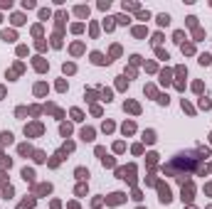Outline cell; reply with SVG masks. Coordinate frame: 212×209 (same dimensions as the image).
Returning <instances> with one entry per match:
<instances>
[{
	"instance_id": "8",
	"label": "cell",
	"mask_w": 212,
	"mask_h": 209,
	"mask_svg": "<svg viewBox=\"0 0 212 209\" xmlns=\"http://www.w3.org/2000/svg\"><path fill=\"white\" fill-rule=\"evenodd\" d=\"M35 207V197H32V199H25V202H20V207L17 209H32Z\"/></svg>"
},
{
	"instance_id": "3",
	"label": "cell",
	"mask_w": 212,
	"mask_h": 209,
	"mask_svg": "<svg viewBox=\"0 0 212 209\" xmlns=\"http://www.w3.org/2000/svg\"><path fill=\"white\" fill-rule=\"evenodd\" d=\"M91 62H94V64H108L111 59H108V57L104 59V54H101V52H94V54H91Z\"/></svg>"
},
{
	"instance_id": "24",
	"label": "cell",
	"mask_w": 212,
	"mask_h": 209,
	"mask_svg": "<svg viewBox=\"0 0 212 209\" xmlns=\"http://www.w3.org/2000/svg\"><path fill=\"white\" fill-rule=\"evenodd\" d=\"M81 30H84L81 22H74V25H71V32H81Z\"/></svg>"
},
{
	"instance_id": "29",
	"label": "cell",
	"mask_w": 212,
	"mask_h": 209,
	"mask_svg": "<svg viewBox=\"0 0 212 209\" xmlns=\"http://www.w3.org/2000/svg\"><path fill=\"white\" fill-rule=\"evenodd\" d=\"M71 116H74V121H81V111H79V108H74V111H71Z\"/></svg>"
},
{
	"instance_id": "16",
	"label": "cell",
	"mask_w": 212,
	"mask_h": 209,
	"mask_svg": "<svg viewBox=\"0 0 212 209\" xmlns=\"http://www.w3.org/2000/svg\"><path fill=\"white\" fill-rule=\"evenodd\" d=\"M143 140H145V143H153V140H155V133H153V131H145Z\"/></svg>"
},
{
	"instance_id": "30",
	"label": "cell",
	"mask_w": 212,
	"mask_h": 209,
	"mask_svg": "<svg viewBox=\"0 0 212 209\" xmlns=\"http://www.w3.org/2000/svg\"><path fill=\"white\" fill-rule=\"evenodd\" d=\"M64 74H74V64H64Z\"/></svg>"
},
{
	"instance_id": "5",
	"label": "cell",
	"mask_w": 212,
	"mask_h": 209,
	"mask_svg": "<svg viewBox=\"0 0 212 209\" xmlns=\"http://www.w3.org/2000/svg\"><path fill=\"white\" fill-rule=\"evenodd\" d=\"M25 133H30V136H39V133H42V126H39V123H32V126L25 128Z\"/></svg>"
},
{
	"instance_id": "4",
	"label": "cell",
	"mask_w": 212,
	"mask_h": 209,
	"mask_svg": "<svg viewBox=\"0 0 212 209\" xmlns=\"http://www.w3.org/2000/svg\"><path fill=\"white\" fill-rule=\"evenodd\" d=\"M182 202H192V185L182 187Z\"/></svg>"
},
{
	"instance_id": "15",
	"label": "cell",
	"mask_w": 212,
	"mask_h": 209,
	"mask_svg": "<svg viewBox=\"0 0 212 209\" xmlns=\"http://www.w3.org/2000/svg\"><path fill=\"white\" fill-rule=\"evenodd\" d=\"M37 192H39V194H49V192H52V187H49V185H39V187H37Z\"/></svg>"
},
{
	"instance_id": "21",
	"label": "cell",
	"mask_w": 212,
	"mask_h": 209,
	"mask_svg": "<svg viewBox=\"0 0 212 209\" xmlns=\"http://www.w3.org/2000/svg\"><path fill=\"white\" fill-rule=\"evenodd\" d=\"M126 108H128L131 113H138V104H131V101H128V104H126Z\"/></svg>"
},
{
	"instance_id": "13",
	"label": "cell",
	"mask_w": 212,
	"mask_h": 209,
	"mask_svg": "<svg viewBox=\"0 0 212 209\" xmlns=\"http://www.w3.org/2000/svg\"><path fill=\"white\" fill-rule=\"evenodd\" d=\"M35 69H37V71H44V69H47V64H44V62H42L39 57L35 59Z\"/></svg>"
},
{
	"instance_id": "27",
	"label": "cell",
	"mask_w": 212,
	"mask_h": 209,
	"mask_svg": "<svg viewBox=\"0 0 212 209\" xmlns=\"http://www.w3.org/2000/svg\"><path fill=\"white\" fill-rule=\"evenodd\" d=\"M116 20H118V22H121V25H128V15H118V17H116Z\"/></svg>"
},
{
	"instance_id": "1",
	"label": "cell",
	"mask_w": 212,
	"mask_h": 209,
	"mask_svg": "<svg viewBox=\"0 0 212 209\" xmlns=\"http://www.w3.org/2000/svg\"><path fill=\"white\" fill-rule=\"evenodd\" d=\"M197 155H202V150H197V153H180V155H175L163 170L165 172H170V175H182V170H195V165H197Z\"/></svg>"
},
{
	"instance_id": "22",
	"label": "cell",
	"mask_w": 212,
	"mask_h": 209,
	"mask_svg": "<svg viewBox=\"0 0 212 209\" xmlns=\"http://www.w3.org/2000/svg\"><path fill=\"white\" fill-rule=\"evenodd\" d=\"M133 35H136V37H145V27H136Z\"/></svg>"
},
{
	"instance_id": "10",
	"label": "cell",
	"mask_w": 212,
	"mask_h": 209,
	"mask_svg": "<svg viewBox=\"0 0 212 209\" xmlns=\"http://www.w3.org/2000/svg\"><path fill=\"white\" fill-rule=\"evenodd\" d=\"M74 12H76L79 17H86V15H89V7H84V5H79V7L74 10Z\"/></svg>"
},
{
	"instance_id": "17",
	"label": "cell",
	"mask_w": 212,
	"mask_h": 209,
	"mask_svg": "<svg viewBox=\"0 0 212 209\" xmlns=\"http://www.w3.org/2000/svg\"><path fill=\"white\" fill-rule=\"evenodd\" d=\"M22 177H25V180H30V182H32V180H35V172H32V170H27V167H25V170H22Z\"/></svg>"
},
{
	"instance_id": "33",
	"label": "cell",
	"mask_w": 212,
	"mask_h": 209,
	"mask_svg": "<svg viewBox=\"0 0 212 209\" xmlns=\"http://www.w3.org/2000/svg\"><path fill=\"white\" fill-rule=\"evenodd\" d=\"M173 37H175V42H182V37H185V35H182V32L177 30V32H175V35H173Z\"/></svg>"
},
{
	"instance_id": "7",
	"label": "cell",
	"mask_w": 212,
	"mask_h": 209,
	"mask_svg": "<svg viewBox=\"0 0 212 209\" xmlns=\"http://www.w3.org/2000/svg\"><path fill=\"white\" fill-rule=\"evenodd\" d=\"M81 138L84 140H94V128H84V131H81Z\"/></svg>"
},
{
	"instance_id": "12",
	"label": "cell",
	"mask_w": 212,
	"mask_h": 209,
	"mask_svg": "<svg viewBox=\"0 0 212 209\" xmlns=\"http://www.w3.org/2000/svg\"><path fill=\"white\" fill-rule=\"evenodd\" d=\"M2 39H5V42H12V39H15V32H12V30H5V32H2Z\"/></svg>"
},
{
	"instance_id": "28",
	"label": "cell",
	"mask_w": 212,
	"mask_h": 209,
	"mask_svg": "<svg viewBox=\"0 0 212 209\" xmlns=\"http://www.w3.org/2000/svg\"><path fill=\"white\" fill-rule=\"evenodd\" d=\"M182 52H185V54H192L195 49H192V44H182Z\"/></svg>"
},
{
	"instance_id": "9",
	"label": "cell",
	"mask_w": 212,
	"mask_h": 209,
	"mask_svg": "<svg viewBox=\"0 0 212 209\" xmlns=\"http://www.w3.org/2000/svg\"><path fill=\"white\" fill-rule=\"evenodd\" d=\"M0 143H2V145H10V143H12V136H10V133H0Z\"/></svg>"
},
{
	"instance_id": "23",
	"label": "cell",
	"mask_w": 212,
	"mask_h": 209,
	"mask_svg": "<svg viewBox=\"0 0 212 209\" xmlns=\"http://www.w3.org/2000/svg\"><path fill=\"white\" fill-rule=\"evenodd\" d=\"M123 10H138L136 2H123Z\"/></svg>"
},
{
	"instance_id": "11",
	"label": "cell",
	"mask_w": 212,
	"mask_h": 209,
	"mask_svg": "<svg viewBox=\"0 0 212 209\" xmlns=\"http://www.w3.org/2000/svg\"><path fill=\"white\" fill-rule=\"evenodd\" d=\"M200 64H212V54H200Z\"/></svg>"
},
{
	"instance_id": "20",
	"label": "cell",
	"mask_w": 212,
	"mask_h": 209,
	"mask_svg": "<svg viewBox=\"0 0 212 209\" xmlns=\"http://www.w3.org/2000/svg\"><path fill=\"white\" fill-rule=\"evenodd\" d=\"M133 131H136L133 123H123V133H133Z\"/></svg>"
},
{
	"instance_id": "14",
	"label": "cell",
	"mask_w": 212,
	"mask_h": 209,
	"mask_svg": "<svg viewBox=\"0 0 212 209\" xmlns=\"http://www.w3.org/2000/svg\"><path fill=\"white\" fill-rule=\"evenodd\" d=\"M168 22H170V15H165V12L158 15V25H168Z\"/></svg>"
},
{
	"instance_id": "6",
	"label": "cell",
	"mask_w": 212,
	"mask_h": 209,
	"mask_svg": "<svg viewBox=\"0 0 212 209\" xmlns=\"http://www.w3.org/2000/svg\"><path fill=\"white\" fill-rule=\"evenodd\" d=\"M123 197H126V194H121V192H113V194L108 197V204H121V202H123Z\"/></svg>"
},
{
	"instance_id": "19",
	"label": "cell",
	"mask_w": 212,
	"mask_h": 209,
	"mask_svg": "<svg viewBox=\"0 0 212 209\" xmlns=\"http://www.w3.org/2000/svg\"><path fill=\"white\" fill-rule=\"evenodd\" d=\"M12 22H15V25H22V22H25V17L17 12V15H12Z\"/></svg>"
},
{
	"instance_id": "35",
	"label": "cell",
	"mask_w": 212,
	"mask_h": 209,
	"mask_svg": "<svg viewBox=\"0 0 212 209\" xmlns=\"http://www.w3.org/2000/svg\"><path fill=\"white\" fill-rule=\"evenodd\" d=\"M210 143H212V136H210Z\"/></svg>"
},
{
	"instance_id": "32",
	"label": "cell",
	"mask_w": 212,
	"mask_h": 209,
	"mask_svg": "<svg viewBox=\"0 0 212 209\" xmlns=\"http://www.w3.org/2000/svg\"><path fill=\"white\" fill-rule=\"evenodd\" d=\"M35 160L37 162H44V153H35Z\"/></svg>"
},
{
	"instance_id": "2",
	"label": "cell",
	"mask_w": 212,
	"mask_h": 209,
	"mask_svg": "<svg viewBox=\"0 0 212 209\" xmlns=\"http://www.w3.org/2000/svg\"><path fill=\"white\" fill-rule=\"evenodd\" d=\"M158 192H160V202H170L173 197H170V189H168V185H158Z\"/></svg>"
},
{
	"instance_id": "26",
	"label": "cell",
	"mask_w": 212,
	"mask_h": 209,
	"mask_svg": "<svg viewBox=\"0 0 212 209\" xmlns=\"http://www.w3.org/2000/svg\"><path fill=\"white\" fill-rule=\"evenodd\" d=\"M44 91H47V86H44V84H37V86H35V94H44Z\"/></svg>"
},
{
	"instance_id": "31",
	"label": "cell",
	"mask_w": 212,
	"mask_h": 209,
	"mask_svg": "<svg viewBox=\"0 0 212 209\" xmlns=\"http://www.w3.org/2000/svg\"><path fill=\"white\" fill-rule=\"evenodd\" d=\"M20 153H22V155H27V153H32V150H30V145H20Z\"/></svg>"
},
{
	"instance_id": "34",
	"label": "cell",
	"mask_w": 212,
	"mask_h": 209,
	"mask_svg": "<svg viewBox=\"0 0 212 209\" xmlns=\"http://www.w3.org/2000/svg\"><path fill=\"white\" fill-rule=\"evenodd\" d=\"M0 96H5V89H2V86H0Z\"/></svg>"
},
{
	"instance_id": "25",
	"label": "cell",
	"mask_w": 212,
	"mask_h": 209,
	"mask_svg": "<svg viewBox=\"0 0 212 209\" xmlns=\"http://www.w3.org/2000/svg\"><path fill=\"white\" fill-rule=\"evenodd\" d=\"M160 81L168 84V81H170V71H163V74H160Z\"/></svg>"
},
{
	"instance_id": "18",
	"label": "cell",
	"mask_w": 212,
	"mask_h": 209,
	"mask_svg": "<svg viewBox=\"0 0 212 209\" xmlns=\"http://www.w3.org/2000/svg\"><path fill=\"white\" fill-rule=\"evenodd\" d=\"M76 177H79V180H86V177H89V170H84V167H79V170H76Z\"/></svg>"
}]
</instances>
